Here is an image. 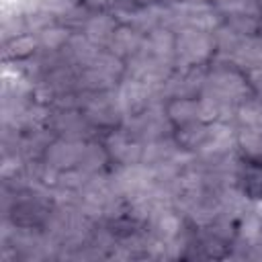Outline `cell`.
<instances>
[{"mask_svg":"<svg viewBox=\"0 0 262 262\" xmlns=\"http://www.w3.org/2000/svg\"><path fill=\"white\" fill-rule=\"evenodd\" d=\"M244 184L250 194L254 196L262 194V166H250L244 176Z\"/></svg>","mask_w":262,"mask_h":262,"instance_id":"1","label":"cell"}]
</instances>
